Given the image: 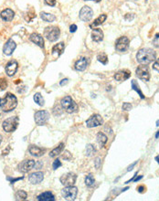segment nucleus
Here are the masks:
<instances>
[{
  "label": "nucleus",
  "instance_id": "obj_1",
  "mask_svg": "<svg viewBox=\"0 0 159 201\" xmlns=\"http://www.w3.org/2000/svg\"><path fill=\"white\" fill-rule=\"evenodd\" d=\"M157 58L155 50L152 48H141L136 54V60L140 64L147 65L153 62Z\"/></svg>",
  "mask_w": 159,
  "mask_h": 201
},
{
  "label": "nucleus",
  "instance_id": "obj_2",
  "mask_svg": "<svg viewBox=\"0 0 159 201\" xmlns=\"http://www.w3.org/2000/svg\"><path fill=\"white\" fill-rule=\"evenodd\" d=\"M17 105V99L14 94L8 93L0 101V108L3 112H8L13 111Z\"/></svg>",
  "mask_w": 159,
  "mask_h": 201
},
{
  "label": "nucleus",
  "instance_id": "obj_3",
  "mask_svg": "<svg viewBox=\"0 0 159 201\" xmlns=\"http://www.w3.org/2000/svg\"><path fill=\"white\" fill-rule=\"evenodd\" d=\"M61 107L65 110V112H67L68 113H72L77 112L78 110V105L77 103L72 100V98L71 96H66L64 97L61 102H60Z\"/></svg>",
  "mask_w": 159,
  "mask_h": 201
},
{
  "label": "nucleus",
  "instance_id": "obj_4",
  "mask_svg": "<svg viewBox=\"0 0 159 201\" xmlns=\"http://www.w3.org/2000/svg\"><path fill=\"white\" fill-rule=\"evenodd\" d=\"M59 34L60 31L58 30V27L55 26H50V27H47L44 30V37L49 40V41H56L59 38Z\"/></svg>",
  "mask_w": 159,
  "mask_h": 201
},
{
  "label": "nucleus",
  "instance_id": "obj_5",
  "mask_svg": "<svg viewBox=\"0 0 159 201\" xmlns=\"http://www.w3.org/2000/svg\"><path fill=\"white\" fill-rule=\"evenodd\" d=\"M18 118L17 117H10L3 122V129L7 133H12L16 129L18 125Z\"/></svg>",
  "mask_w": 159,
  "mask_h": 201
},
{
  "label": "nucleus",
  "instance_id": "obj_6",
  "mask_svg": "<svg viewBox=\"0 0 159 201\" xmlns=\"http://www.w3.org/2000/svg\"><path fill=\"white\" fill-rule=\"evenodd\" d=\"M78 194V188L76 186H66L61 190V195L66 200H74Z\"/></svg>",
  "mask_w": 159,
  "mask_h": 201
},
{
  "label": "nucleus",
  "instance_id": "obj_7",
  "mask_svg": "<svg viewBox=\"0 0 159 201\" xmlns=\"http://www.w3.org/2000/svg\"><path fill=\"white\" fill-rule=\"evenodd\" d=\"M76 179H77V176L74 173H67L61 176V177L59 178V181L63 186H74V184L76 183Z\"/></svg>",
  "mask_w": 159,
  "mask_h": 201
},
{
  "label": "nucleus",
  "instance_id": "obj_8",
  "mask_svg": "<svg viewBox=\"0 0 159 201\" xmlns=\"http://www.w3.org/2000/svg\"><path fill=\"white\" fill-rule=\"evenodd\" d=\"M136 76L139 78L140 80H144V81H148L150 80V72H149V69L146 65H143L141 64L140 66H138V68L135 71Z\"/></svg>",
  "mask_w": 159,
  "mask_h": 201
},
{
  "label": "nucleus",
  "instance_id": "obj_9",
  "mask_svg": "<svg viewBox=\"0 0 159 201\" xmlns=\"http://www.w3.org/2000/svg\"><path fill=\"white\" fill-rule=\"evenodd\" d=\"M35 122L38 125H43L49 119V113L47 111H38L35 115Z\"/></svg>",
  "mask_w": 159,
  "mask_h": 201
},
{
  "label": "nucleus",
  "instance_id": "obj_10",
  "mask_svg": "<svg viewBox=\"0 0 159 201\" xmlns=\"http://www.w3.org/2000/svg\"><path fill=\"white\" fill-rule=\"evenodd\" d=\"M129 43L130 40L127 37H121L116 40L115 43V48L116 50L120 51V52H124L128 48H129Z\"/></svg>",
  "mask_w": 159,
  "mask_h": 201
},
{
  "label": "nucleus",
  "instance_id": "obj_11",
  "mask_svg": "<svg viewBox=\"0 0 159 201\" xmlns=\"http://www.w3.org/2000/svg\"><path fill=\"white\" fill-rule=\"evenodd\" d=\"M92 16H93V11L88 6H84L80 11V19L83 22L90 21L92 18Z\"/></svg>",
  "mask_w": 159,
  "mask_h": 201
},
{
  "label": "nucleus",
  "instance_id": "obj_12",
  "mask_svg": "<svg viewBox=\"0 0 159 201\" xmlns=\"http://www.w3.org/2000/svg\"><path fill=\"white\" fill-rule=\"evenodd\" d=\"M35 164L36 163L34 160H25L17 166V168L18 171L21 173H29L31 169H33V167H35Z\"/></svg>",
  "mask_w": 159,
  "mask_h": 201
},
{
  "label": "nucleus",
  "instance_id": "obj_13",
  "mask_svg": "<svg viewBox=\"0 0 159 201\" xmlns=\"http://www.w3.org/2000/svg\"><path fill=\"white\" fill-rule=\"evenodd\" d=\"M102 123H103V120H102L101 115L93 114L86 121V125L89 128H92V127H97V126L101 125Z\"/></svg>",
  "mask_w": 159,
  "mask_h": 201
},
{
  "label": "nucleus",
  "instance_id": "obj_14",
  "mask_svg": "<svg viewBox=\"0 0 159 201\" xmlns=\"http://www.w3.org/2000/svg\"><path fill=\"white\" fill-rule=\"evenodd\" d=\"M16 42H15L13 39H8L7 42H6V44L4 45V48H3V52H4V54L5 55H7V56H10L13 52H14V50L16 49Z\"/></svg>",
  "mask_w": 159,
  "mask_h": 201
},
{
  "label": "nucleus",
  "instance_id": "obj_15",
  "mask_svg": "<svg viewBox=\"0 0 159 201\" xmlns=\"http://www.w3.org/2000/svg\"><path fill=\"white\" fill-rule=\"evenodd\" d=\"M44 179V174L42 172H35L31 175H29V181L33 184V185H37L40 184L43 181Z\"/></svg>",
  "mask_w": 159,
  "mask_h": 201
},
{
  "label": "nucleus",
  "instance_id": "obj_16",
  "mask_svg": "<svg viewBox=\"0 0 159 201\" xmlns=\"http://www.w3.org/2000/svg\"><path fill=\"white\" fill-rule=\"evenodd\" d=\"M17 68H18L17 62L16 61H10L6 66V73L9 77H12L16 74V72L17 71Z\"/></svg>",
  "mask_w": 159,
  "mask_h": 201
},
{
  "label": "nucleus",
  "instance_id": "obj_17",
  "mask_svg": "<svg viewBox=\"0 0 159 201\" xmlns=\"http://www.w3.org/2000/svg\"><path fill=\"white\" fill-rule=\"evenodd\" d=\"M29 39L30 41H32L33 43H35L36 45H38L40 48H44V39L43 37L38 33H32L30 36H29Z\"/></svg>",
  "mask_w": 159,
  "mask_h": 201
},
{
  "label": "nucleus",
  "instance_id": "obj_18",
  "mask_svg": "<svg viewBox=\"0 0 159 201\" xmlns=\"http://www.w3.org/2000/svg\"><path fill=\"white\" fill-rule=\"evenodd\" d=\"M88 65H89V61L87 60V58L82 57L80 60H78L75 63V70L78 71H83L86 70Z\"/></svg>",
  "mask_w": 159,
  "mask_h": 201
},
{
  "label": "nucleus",
  "instance_id": "obj_19",
  "mask_svg": "<svg viewBox=\"0 0 159 201\" xmlns=\"http://www.w3.org/2000/svg\"><path fill=\"white\" fill-rule=\"evenodd\" d=\"M29 151L31 155L36 156V157H40V156H42L45 154L46 149L40 148L39 146H36V145H30Z\"/></svg>",
  "mask_w": 159,
  "mask_h": 201
},
{
  "label": "nucleus",
  "instance_id": "obj_20",
  "mask_svg": "<svg viewBox=\"0 0 159 201\" xmlns=\"http://www.w3.org/2000/svg\"><path fill=\"white\" fill-rule=\"evenodd\" d=\"M131 76V72L127 70H122V71H119L118 72H116L115 74V79L118 81H123V80H125L127 79H129Z\"/></svg>",
  "mask_w": 159,
  "mask_h": 201
},
{
  "label": "nucleus",
  "instance_id": "obj_21",
  "mask_svg": "<svg viewBox=\"0 0 159 201\" xmlns=\"http://www.w3.org/2000/svg\"><path fill=\"white\" fill-rule=\"evenodd\" d=\"M15 13L14 11L10 8H7V9H4L1 14H0V16L1 18L4 20V21H11L13 18H14Z\"/></svg>",
  "mask_w": 159,
  "mask_h": 201
},
{
  "label": "nucleus",
  "instance_id": "obj_22",
  "mask_svg": "<svg viewBox=\"0 0 159 201\" xmlns=\"http://www.w3.org/2000/svg\"><path fill=\"white\" fill-rule=\"evenodd\" d=\"M91 39L95 42H100L103 39V32L100 29H94L91 32Z\"/></svg>",
  "mask_w": 159,
  "mask_h": 201
},
{
  "label": "nucleus",
  "instance_id": "obj_23",
  "mask_svg": "<svg viewBox=\"0 0 159 201\" xmlns=\"http://www.w3.org/2000/svg\"><path fill=\"white\" fill-rule=\"evenodd\" d=\"M63 51H64V43L63 42H59L52 48V55L55 57H58L59 55H61L63 53Z\"/></svg>",
  "mask_w": 159,
  "mask_h": 201
},
{
  "label": "nucleus",
  "instance_id": "obj_24",
  "mask_svg": "<svg viewBox=\"0 0 159 201\" xmlns=\"http://www.w3.org/2000/svg\"><path fill=\"white\" fill-rule=\"evenodd\" d=\"M38 200L40 201H54L55 200V197L51 192H44L42 194H40L38 199Z\"/></svg>",
  "mask_w": 159,
  "mask_h": 201
},
{
  "label": "nucleus",
  "instance_id": "obj_25",
  "mask_svg": "<svg viewBox=\"0 0 159 201\" xmlns=\"http://www.w3.org/2000/svg\"><path fill=\"white\" fill-rule=\"evenodd\" d=\"M63 149H64V144H63V143H60L56 148H54V149L49 153V156L52 157V158L57 157L58 155L61 154V152L63 151Z\"/></svg>",
  "mask_w": 159,
  "mask_h": 201
},
{
  "label": "nucleus",
  "instance_id": "obj_26",
  "mask_svg": "<svg viewBox=\"0 0 159 201\" xmlns=\"http://www.w3.org/2000/svg\"><path fill=\"white\" fill-rule=\"evenodd\" d=\"M40 17L46 22H53L56 19L55 16L52 15V14H49V13H46V12H41L40 13Z\"/></svg>",
  "mask_w": 159,
  "mask_h": 201
},
{
  "label": "nucleus",
  "instance_id": "obj_27",
  "mask_svg": "<svg viewBox=\"0 0 159 201\" xmlns=\"http://www.w3.org/2000/svg\"><path fill=\"white\" fill-rule=\"evenodd\" d=\"M106 18H107V16L105 15V14H102V15L99 16V17H97V18L94 20V22H93L90 27H91V28H93V27H96V26L101 25V24H102V23L105 21Z\"/></svg>",
  "mask_w": 159,
  "mask_h": 201
},
{
  "label": "nucleus",
  "instance_id": "obj_28",
  "mask_svg": "<svg viewBox=\"0 0 159 201\" xmlns=\"http://www.w3.org/2000/svg\"><path fill=\"white\" fill-rule=\"evenodd\" d=\"M15 197H16V200H25V199H27V198H28V194H27V192L24 191V190H18V191L16 192Z\"/></svg>",
  "mask_w": 159,
  "mask_h": 201
},
{
  "label": "nucleus",
  "instance_id": "obj_29",
  "mask_svg": "<svg viewBox=\"0 0 159 201\" xmlns=\"http://www.w3.org/2000/svg\"><path fill=\"white\" fill-rule=\"evenodd\" d=\"M107 141H108V138H107V136L104 134L99 133L97 135V142L99 143V144L101 145V147H102L107 143Z\"/></svg>",
  "mask_w": 159,
  "mask_h": 201
},
{
  "label": "nucleus",
  "instance_id": "obj_30",
  "mask_svg": "<svg viewBox=\"0 0 159 201\" xmlns=\"http://www.w3.org/2000/svg\"><path fill=\"white\" fill-rule=\"evenodd\" d=\"M132 89H133V91H135L136 93H139V95H140L141 99H145V96H144L143 93L141 92V90H140V87H139L138 83H137L134 80H132Z\"/></svg>",
  "mask_w": 159,
  "mask_h": 201
},
{
  "label": "nucleus",
  "instance_id": "obj_31",
  "mask_svg": "<svg viewBox=\"0 0 159 201\" xmlns=\"http://www.w3.org/2000/svg\"><path fill=\"white\" fill-rule=\"evenodd\" d=\"M34 101L37 104H39L40 106H43L44 103H45V101H44L43 97L41 96V94L39 93H35L34 94Z\"/></svg>",
  "mask_w": 159,
  "mask_h": 201
},
{
  "label": "nucleus",
  "instance_id": "obj_32",
  "mask_svg": "<svg viewBox=\"0 0 159 201\" xmlns=\"http://www.w3.org/2000/svg\"><path fill=\"white\" fill-rule=\"evenodd\" d=\"M94 183H95V179H94V177H93V176L91 174L86 176V177H85V185L87 186H92L94 185Z\"/></svg>",
  "mask_w": 159,
  "mask_h": 201
},
{
  "label": "nucleus",
  "instance_id": "obj_33",
  "mask_svg": "<svg viewBox=\"0 0 159 201\" xmlns=\"http://www.w3.org/2000/svg\"><path fill=\"white\" fill-rule=\"evenodd\" d=\"M85 152H86L87 156H91L96 153V149L94 148V146L92 144H87Z\"/></svg>",
  "mask_w": 159,
  "mask_h": 201
},
{
  "label": "nucleus",
  "instance_id": "obj_34",
  "mask_svg": "<svg viewBox=\"0 0 159 201\" xmlns=\"http://www.w3.org/2000/svg\"><path fill=\"white\" fill-rule=\"evenodd\" d=\"M97 59H98V61L102 63V64H107V62H108V57H107V55L105 54V53H101V54H99L98 56H97Z\"/></svg>",
  "mask_w": 159,
  "mask_h": 201
},
{
  "label": "nucleus",
  "instance_id": "obj_35",
  "mask_svg": "<svg viewBox=\"0 0 159 201\" xmlns=\"http://www.w3.org/2000/svg\"><path fill=\"white\" fill-rule=\"evenodd\" d=\"M7 87V80L4 78L0 79V89L1 90H5Z\"/></svg>",
  "mask_w": 159,
  "mask_h": 201
},
{
  "label": "nucleus",
  "instance_id": "obj_36",
  "mask_svg": "<svg viewBox=\"0 0 159 201\" xmlns=\"http://www.w3.org/2000/svg\"><path fill=\"white\" fill-rule=\"evenodd\" d=\"M62 158H63V159H65V160H68V161H70V160L72 158V155H71V153H70L69 151H65L64 155H62Z\"/></svg>",
  "mask_w": 159,
  "mask_h": 201
},
{
  "label": "nucleus",
  "instance_id": "obj_37",
  "mask_svg": "<svg viewBox=\"0 0 159 201\" xmlns=\"http://www.w3.org/2000/svg\"><path fill=\"white\" fill-rule=\"evenodd\" d=\"M52 167H53V169L54 170H56L57 168H58L59 167H61V162L58 160V159H56L54 162H53V165H52Z\"/></svg>",
  "mask_w": 159,
  "mask_h": 201
},
{
  "label": "nucleus",
  "instance_id": "obj_38",
  "mask_svg": "<svg viewBox=\"0 0 159 201\" xmlns=\"http://www.w3.org/2000/svg\"><path fill=\"white\" fill-rule=\"evenodd\" d=\"M101 158H100V157H97V158L95 159V161H94L95 168H96V169H99V168H100V167H101Z\"/></svg>",
  "mask_w": 159,
  "mask_h": 201
},
{
  "label": "nucleus",
  "instance_id": "obj_39",
  "mask_svg": "<svg viewBox=\"0 0 159 201\" xmlns=\"http://www.w3.org/2000/svg\"><path fill=\"white\" fill-rule=\"evenodd\" d=\"M132 108H133V106L129 103H124V105H123V110L124 111H130Z\"/></svg>",
  "mask_w": 159,
  "mask_h": 201
},
{
  "label": "nucleus",
  "instance_id": "obj_40",
  "mask_svg": "<svg viewBox=\"0 0 159 201\" xmlns=\"http://www.w3.org/2000/svg\"><path fill=\"white\" fill-rule=\"evenodd\" d=\"M153 45L155 47H157V48H159V34H157L155 37V39L153 40Z\"/></svg>",
  "mask_w": 159,
  "mask_h": 201
},
{
  "label": "nucleus",
  "instance_id": "obj_41",
  "mask_svg": "<svg viewBox=\"0 0 159 201\" xmlns=\"http://www.w3.org/2000/svg\"><path fill=\"white\" fill-rule=\"evenodd\" d=\"M153 69L155 70V71H158L159 72V59H157L155 63L153 64Z\"/></svg>",
  "mask_w": 159,
  "mask_h": 201
},
{
  "label": "nucleus",
  "instance_id": "obj_42",
  "mask_svg": "<svg viewBox=\"0 0 159 201\" xmlns=\"http://www.w3.org/2000/svg\"><path fill=\"white\" fill-rule=\"evenodd\" d=\"M45 3L50 7H54L56 5V0H45Z\"/></svg>",
  "mask_w": 159,
  "mask_h": 201
},
{
  "label": "nucleus",
  "instance_id": "obj_43",
  "mask_svg": "<svg viewBox=\"0 0 159 201\" xmlns=\"http://www.w3.org/2000/svg\"><path fill=\"white\" fill-rule=\"evenodd\" d=\"M133 17H134L133 14H126L124 16V19L127 20V21H131L132 19H133Z\"/></svg>",
  "mask_w": 159,
  "mask_h": 201
},
{
  "label": "nucleus",
  "instance_id": "obj_44",
  "mask_svg": "<svg viewBox=\"0 0 159 201\" xmlns=\"http://www.w3.org/2000/svg\"><path fill=\"white\" fill-rule=\"evenodd\" d=\"M20 179H23V177H18V178H15V179H12V178H10V177H7V180H9V181L11 182V184H14L16 181H18V180H20Z\"/></svg>",
  "mask_w": 159,
  "mask_h": 201
},
{
  "label": "nucleus",
  "instance_id": "obj_45",
  "mask_svg": "<svg viewBox=\"0 0 159 201\" xmlns=\"http://www.w3.org/2000/svg\"><path fill=\"white\" fill-rule=\"evenodd\" d=\"M77 30V26L76 25H72L71 27H70V31L72 33V32H75V31Z\"/></svg>",
  "mask_w": 159,
  "mask_h": 201
},
{
  "label": "nucleus",
  "instance_id": "obj_46",
  "mask_svg": "<svg viewBox=\"0 0 159 201\" xmlns=\"http://www.w3.org/2000/svg\"><path fill=\"white\" fill-rule=\"evenodd\" d=\"M137 190L140 192V193H143L144 192V190H145V187L144 186H140L137 187Z\"/></svg>",
  "mask_w": 159,
  "mask_h": 201
},
{
  "label": "nucleus",
  "instance_id": "obj_47",
  "mask_svg": "<svg viewBox=\"0 0 159 201\" xmlns=\"http://www.w3.org/2000/svg\"><path fill=\"white\" fill-rule=\"evenodd\" d=\"M68 82V79H64V80H62L61 81H60V85L61 86H63L64 84H66Z\"/></svg>",
  "mask_w": 159,
  "mask_h": 201
},
{
  "label": "nucleus",
  "instance_id": "obj_48",
  "mask_svg": "<svg viewBox=\"0 0 159 201\" xmlns=\"http://www.w3.org/2000/svg\"><path fill=\"white\" fill-rule=\"evenodd\" d=\"M136 163H137V162H134V163H133V164L132 166H130V167H128V169H127V171H131V170H132V169H133V167H134V166L136 165Z\"/></svg>",
  "mask_w": 159,
  "mask_h": 201
},
{
  "label": "nucleus",
  "instance_id": "obj_49",
  "mask_svg": "<svg viewBox=\"0 0 159 201\" xmlns=\"http://www.w3.org/2000/svg\"><path fill=\"white\" fill-rule=\"evenodd\" d=\"M142 177H143V176H139V177H137V178H135V179H133V181H134V182H137V181H138V180H140V179H141Z\"/></svg>",
  "mask_w": 159,
  "mask_h": 201
},
{
  "label": "nucleus",
  "instance_id": "obj_50",
  "mask_svg": "<svg viewBox=\"0 0 159 201\" xmlns=\"http://www.w3.org/2000/svg\"><path fill=\"white\" fill-rule=\"evenodd\" d=\"M84 1H90V0H84ZM92 1H95L96 3H99V2H100L101 0H92Z\"/></svg>",
  "mask_w": 159,
  "mask_h": 201
},
{
  "label": "nucleus",
  "instance_id": "obj_51",
  "mask_svg": "<svg viewBox=\"0 0 159 201\" xmlns=\"http://www.w3.org/2000/svg\"><path fill=\"white\" fill-rule=\"evenodd\" d=\"M156 160L157 161V163H158V164H159V155H157V156L156 157Z\"/></svg>",
  "mask_w": 159,
  "mask_h": 201
},
{
  "label": "nucleus",
  "instance_id": "obj_52",
  "mask_svg": "<svg viewBox=\"0 0 159 201\" xmlns=\"http://www.w3.org/2000/svg\"><path fill=\"white\" fill-rule=\"evenodd\" d=\"M156 137H157V138H158V137H159V131H157V134Z\"/></svg>",
  "mask_w": 159,
  "mask_h": 201
},
{
  "label": "nucleus",
  "instance_id": "obj_53",
  "mask_svg": "<svg viewBox=\"0 0 159 201\" xmlns=\"http://www.w3.org/2000/svg\"><path fill=\"white\" fill-rule=\"evenodd\" d=\"M1 142H2V135H0V144H1Z\"/></svg>",
  "mask_w": 159,
  "mask_h": 201
},
{
  "label": "nucleus",
  "instance_id": "obj_54",
  "mask_svg": "<svg viewBox=\"0 0 159 201\" xmlns=\"http://www.w3.org/2000/svg\"><path fill=\"white\" fill-rule=\"evenodd\" d=\"M157 126H159V120L157 122Z\"/></svg>",
  "mask_w": 159,
  "mask_h": 201
},
{
  "label": "nucleus",
  "instance_id": "obj_55",
  "mask_svg": "<svg viewBox=\"0 0 159 201\" xmlns=\"http://www.w3.org/2000/svg\"><path fill=\"white\" fill-rule=\"evenodd\" d=\"M0 101H1V100H0Z\"/></svg>",
  "mask_w": 159,
  "mask_h": 201
}]
</instances>
